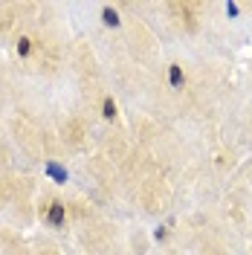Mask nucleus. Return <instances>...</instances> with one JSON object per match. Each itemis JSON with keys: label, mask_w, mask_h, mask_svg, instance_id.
I'll return each instance as SVG.
<instances>
[{"label": "nucleus", "mask_w": 252, "mask_h": 255, "mask_svg": "<svg viewBox=\"0 0 252 255\" xmlns=\"http://www.w3.org/2000/svg\"><path fill=\"white\" fill-rule=\"evenodd\" d=\"M64 221H67V206L55 200V203L49 206V212H47V223H49V226H55V229H61Z\"/></svg>", "instance_id": "obj_1"}, {"label": "nucleus", "mask_w": 252, "mask_h": 255, "mask_svg": "<svg viewBox=\"0 0 252 255\" xmlns=\"http://www.w3.org/2000/svg\"><path fill=\"white\" fill-rule=\"evenodd\" d=\"M165 235H168V232H165V226H157V229H154V238H157V241H165Z\"/></svg>", "instance_id": "obj_7"}, {"label": "nucleus", "mask_w": 252, "mask_h": 255, "mask_svg": "<svg viewBox=\"0 0 252 255\" xmlns=\"http://www.w3.org/2000/svg\"><path fill=\"white\" fill-rule=\"evenodd\" d=\"M226 15H232V17L238 15V6H235V3H226Z\"/></svg>", "instance_id": "obj_8"}, {"label": "nucleus", "mask_w": 252, "mask_h": 255, "mask_svg": "<svg viewBox=\"0 0 252 255\" xmlns=\"http://www.w3.org/2000/svg\"><path fill=\"white\" fill-rule=\"evenodd\" d=\"M47 174L55 177L58 183H67V171H64L61 165H55V162H47Z\"/></svg>", "instance_id": "obj_5"}, {"label": "nucleus", "mask_w": 252, "mask_h": 255, "mask_svg": "<svg viewBox=\"0 0 252 255\" xmlns=\"http://www.w3.org/2000/svg\"><path fill=\"white\" fill-rule=\"evenodd\" d=\"M183 81H186L183 67H180V64H171V67H168V84H171V87H183Z\"/></svg>", "instance_id": "obj_3"}, {"label": "nucleus", "mask_w": 252, "mask_h": 255, "mask_svg": "<svg viewBox=\"0 0 252 255\" xmlns=\"http://www.w3.org/2000/svg\"><path fill=\"white\" fill-rule=\"evenodd\" d=\"M102 23H105V26H113V29H116V26L122 23V20H119V12H116L113 6H105V9H102Z\"/></svg>", "instance_id": "obj_2"}, {"label": "nucleus", "mask_w": 252, "mask_h": 255, "mask_svg": "<svg viewBox=\"0 0 252 255\" xmlns=\"http://www.w3.org/2000/svg\"><path fill=\"white\" fill-rule=\"evenodd\" d=\"M29 52H32V41H29V38H20V41H17V55H20V58H26Z\"/></svg>", "instance_id": "obj_6"}, {"label": "nucleus", "mask_w": 252, "mask_h": 255, "mask_svg": "<svg viewBox=\"0 0 252 255\" xmlns=\"http://www.w3.org/2000/svg\"><path fill=\"white\" fill-rule=\"evenodd\" d=\"M102 116H105V119H116V102H113V96H105V102H102Z\"/></svg>", "instance_id": "obj_4"}]
</instances>
